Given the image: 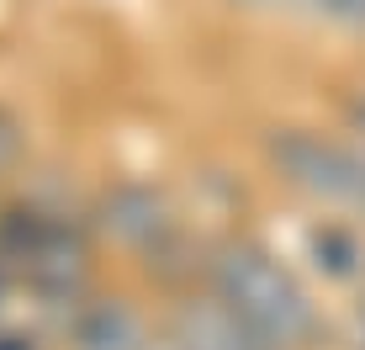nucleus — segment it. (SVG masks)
I'll use <instances>...</instances> for the list:
<instances>
[{
	"mask_svg": "<svg viewBox=\"0 0 365 350\" xmlns=\"http://www.w3.org/2000/svg\"><path fill=\"white\" fill-rule=\"evenodd\" d=\"M32 165V117L0 96V186L21 181Z\"/></svg>",
	"mask_w": 365,
	"mask_h": 350,
	"instance_id": "obj_7",
	"label": "nucleus"
},
{
	"mask_svg": "<svg viewBox=\"0 0 365 350\" xmlns=\"http://www.w3.org/2000/svg\"><path fill=\"white\" fill-rule=\"evenodd\" d=\"M344 345L349 350H365V292L349 297V319H344Z\"/></svg>",
	"mask_w": 365,
	"mask_h": 350,
	"instance_id": "obj_9",
	"label": "nucleus"
},
{
	"mask_svg": "<svg viewBox=\"0 0 365 350\" xmlns=\"http://www.w3.org/2000/svg\"><path fill=\"white\" fill-rule=\"evenodd\" d=\"M360 223H365V218H360Z\"/></svg>",
	"mask_w": 365,
	"mask_h": 350,
	"instance_id": "obj_11",
	"label": "nucleus"
},
{
	"mask_svg": "<svg viewBox=\"0 0 365 350\" xmlns=\"http://www.w3.org/2000/svg\"><path fill=\"white\" fill-rule=\"evenodd\" d=\"M48 340L37 329H16V324H0V350H43Z\"/></svg>",
	"mask_w": 365,
	"mask_h": 350,
	"instance_id": "obj_10",
	"label": "nucleus"
},
{
	"mask_svg": "<svg viewBox=\"0 0 365 350\" xmlns=\"http://www.w3.org/2000/svg\"><path fill=\"white\" fill-rule=\"evenodd\" d=\"M339 133L365 149V85H349V91L339 96Z\"/></svg>",
	"mask_w": 365,
	"mask_h": 350,
	"instance_id": "obj_8",
	"label": "nucleus"
},
{
	"mask_svg": "<svg viewBox=\"0 0 365 350\" xmlns=\"http://www.w3.org/2000/svg\"><path fill=\"white\" fill-rule=\"evenodd\" d=\"M297 266L329 292H365V223L349 212H307L297 229Z\"/></svg>",
	"mask_w": 365,
	"mask_h": 350,
	"instance_id": "obj_5",
	"label": "nucleus"
},
{
	"mask_svg": "<svg viewBox=\"0 0 365 350\" xmlns=\"http://www.w3.org/2000/svg\"><path fill=\"white\" fill-rule=\"evenodd\" d=\"M201 286L217 292L265 350H318L323 340V308L302 266L270 239H259L255 229L212 234L207 260H201Z\"/></svg>",
	"mask_w": 365,
	"mask_h": 350,
	"instance_id": "obj_1",
	"label": "nucleus"
},
{
	"mask_svg": "<svg viewBox=\"0 0 365 350\" xmlns=\"http://www.w3.org/2000/svg\"><path fill=\"white\" fill-rule=\"evenodd\" d=\"M259 159H265L270 181L292 191L307 212L365 218V149L349 144L344 133L281 122L259 139Z\"/></svg>",
	"mask_w": 365,
	"mask_h": 350,
	"instance_id": "obj_2",
	"label": "nucleus"
},
{
	"mask_svg": "<svg viewBox=\"0 0 365 350\" xmlns=\"http://www.w3.org/2000/svg\"><path fill=\"white\" fill-rule=\"evenodd\" d=\"M159 350H265L244 319L207 286H185L159 303Z\"/></svg>",
	"mask_w": 365,
	"mask_h": 350,
	"instance_id": "obj_4",
	"label": "nucleus"
},
{
	"mask_svg": "<svg viewBox=\"0 0 365 350\" xmlns=\"http://www.w3.org/2000/svg\"><path fill=\"white\" fill-rule=\"evenodd\" d=\"M233 11L275 21H302V27H329L344 37H365V0H233Z\"/></svg>",
	"mask_w": 365,
	"mask_h": 350,
	"instance_id": "obj_6",
	"label": "nucleus"
},
{
	"mask_svg": "<svg viewBox=\"0 0 365 350\" xmlns=\"http://www.w3.org/2000/svg\"><path fill=\"white\" fill-rule=\"evenodd\" d=\"M53 350H159V324L128 286L101 281L48 340Z\"/></svg>",
	"mask_w": 365,
	"mask_h": 350,
	"instance_id": "obj_3",
	"label": "nucleus"
}]
</instances>
